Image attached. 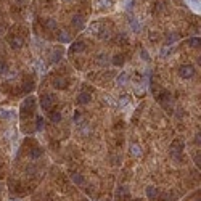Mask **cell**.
Segmentation results:
<instances>
[{
    "mask_svg": "<svg viewBox=\"0 0 201 201\" xmlns=\"http://www.w3.org/2000/svg\"><path fill=\"white\" fill-rule=\"evenodd\" d=\"M179 74L185 79H190V77L195 76V68H193L191 64H183V66H180V69H179Z\"/></svg>",
    "mask_w": 201,
    "mask_h": 201,
    "instance_id": "7a4b0ae2",
    "label": "cell"
},
{
    "mask_svg": "<svg viewBox=\"0 0 201 201\" xmlns=\"http://www.w3.org/2000/svg\"><path fill=\"white\" fill-rule=\"evenodd\" d=\"M73 180H74L76 183H82V182H84V177H81V174H74V175H73Z\"/></svg>",
    "mask_w": 201,
    "mask_h": 201,
    "instance_id": "7402d4cb",
    "label": "cell"
},
{
    "mask_svg": "<svg viewBox=\"0 0 201 201\" xmlns=\"http://www.w3.org/2000/svg\"><path fill=\"white\" fill-rule=\"evenodd\" d=\"M185 148V143L182 140H174L172 142V145H171V155L174 159L177 161H180V153H182V150Z\"/></svg>",
    "mask_w": 201,
    "mask_h": 201,
    "instance_id": "6da1fadb",
    "label": "cell"
},
{
    "mask_svg": "<svg viewBox=\"0 0 201 201\" xmlns=\"http://www.w3.org/2000/svg\"><path fill=\"white\" fill-rule=\"evenodd\" d=\"M147 196H148V199H156L158 190L155 188V187H148V188H147Z\"/></svg>",
    "mask_w": 201,
    "mask_h": 201,
    "instance_id": "9c48e42d",
    "label": "cell"
},
{
    "mask_svg": "<svg viewBox=\"0 0 201 201\" xmlns=\"http://www.w3.org/2000/svg\"><path fill=\"white\" fill-rule=\"evenodd\" d=\"M8 44H10V47H13V48H19V47L24 45V39L15 35V37H10V39H8Z\"/></svg>",
    "mask_w": 201,
    "mask_h": 201,
    "instance_id": "277c9868",
    "label": "cell"
},
{
    "mask_svg": "<svg viewBox=\"0 0 201 201\" xmlns=\"http://www.w3.org/2000/svg\"><path fill=\"white\" fill-rule=\"evenodd\" d=\"M0 118H13V113L5 111V110H0Z\"/></svg>",
    "mask_w": 201,
    "mask_h": 201,
    "instance_id": "44dd1931",
    "label": "cell"
},
{
    "mask_svg": "<svg viewBox=\"0 0 201 201\" xmlns=\"http://www.w3.org/2000/svg\"><path fill=\"white\" fill-rule=\"evenodd\" d=\"M60 58H61V52H58V53L53 52V53H52V61H58Z\"/></svg>",
    "mask_w": 201,
    "mask_h": 201,
    "instance_id": "d4e9b609",
    "label": "cell"
},
{
    "mask_svg": "<svg viewBox=\"0 0 201 201\" xmlns=\"http://www.w3.org/2000/svg\"><path fill=\"white\" fill-rule=\"evenodd\" d=\"M179 39V35L177 34H167V37H166V44H174V42Z\"/></svg>",
    "mask_w": 201,
    "mask_h": 201,
    "instance_id": "ac0fdd59",
    "label": "cell"
},
{
    "mask_svg": "<svg viewBox=\"0 0 201 201\" xmlns=\"http://www.w3.org/2000/svg\"><path fill=\"white\" fill-rule=\"evenodd\" d=\"M131 151H132V155H134V156H137V158H139V156H142V150H140V147H139V145H132V147H131Z\"/></svg>",
    "mask_w": 201,
    "mask_h": 201,
    "instance_id": "e0dca14e",
    "label": "cell"
},
{
    "mask_svg": "<svg viewBox=\"0 0 201 201\" xmlns=\"http://www.w3.org/2000/svg\"><path fill=\"white\" fill-rule=\"evenodd\" d=\"M32 89H34V84H32V81H31V82H26V84H24V90H26V92H31Z\"/></svg>",
    "mask_w": 201,
    "mask_h": 201,
    "instance_id": "cb8c5ba5",
    "label": "cell"
},
{
    "mask_svg": "<svg viewBox=\"0 0 201 201\" xmlns=\"http://www.w3.org/2000/svg\"><path fill=\"white\" fill-rule=\"evenodd\" d=\"M131 103V95H123L119 98V106H126Z\"/></svg>",
    "mask_w": 201,
    "mask_h": 201,
    "instance_id": "5bb4252c",
    "label": "cell"
},
{
    "mask_svg": "<svg viewBox=\"0 0 201 201\" xmlns=\"http://www.w3.org/2000/svg\"><path fill=\"white\" fill-rule=\"evenodd\" d=\"M142 56H143V58H145V60H150V55L145 52V50H142Z\"/></svg>",
    "mask_w": 201,
    "mask_h": 201,
    "instance_id": "4316f807",
    "label": "cell"
},
{
    "mask_svg": "<svg viewBox=\"0 0 201 201\" xmlns=\"http://www.w3.org/2000/svg\"><path fill=\"white\" fill-rule=\"evenodd\" d=\"M42 129H44V119L39 116L37 118V131H42Z\"/></svg>",
    "mask_w": 201,
    "mask_h": 201,
    "instance_id": "603a6c76",
    "label": "cell"
},
{
    "mask_svg": "<svg viewBox=\"0 0 201 201\" xmlns=\"http://www.w3.org/2000/svg\"><path fill=\"white\" fill-rule=\"evenodd\" d=\"M66 85H68V81L64 77H56L55 81H53V87L55 89H66Z\"/></svg>",
    "mask_w": 201,
    "mask_h": 201,
    "instance_id": "5b68a950",
    "label": "cell"
},
{
    "mask_svg": "<svg viewBox=\"0 0 201 201\" xmlns=\"http://www.w3.org/2000/svg\"><path fill=\"white\" fill-rule=\"evenodd\" d=\"M50 119H52V123H60L61 121V113L60 111H53L50 114Z\"/></svg>",
    "mask_w": 201,
    "mask_h": 201,
    "instance_id": "4fadbf2b",
    "label": "cell"
},
{
    "mask_svg": "<svg viewBox=\"0 0 201 201\" xmlns=\"http://www.w3.org/2000/svg\"><path fill=\"white\" fill-rule=\"evenodd\" d=\"M113 63L116 64V66H119V64H123V63H124V55H114Z\"/></svg>",
    "mask_w": 201,
    "mask_h": 201,
    "instance_id": "2e32d148",
    "label": "cell"
},
{
    "mask_svg": "<svg viewBox=\"0 0 201 201\" xmlns=\"http://www.w3.org/2000/svg\"><path fill=\"white\" fill-rule=\"evenodd\" d=\"M6 71H8V66H6V63L0 60V74H5Z\"/></svg>",
    "mask_w": 201,
    "mask_h": 201,
    "instance_id": "ffe728a7",
    "label": "cell"
},
{
    "mask_svg": "<svg viewBox=\"0 0 201 201\" xmlns=\"http://www.w3.org/2000/svg\"><path fill=\"white\" fill-rule=\"evenodd\" d=\"M40 106H42V110H52L53 97L52 95H44V97L40 98Z\"/></svg>",
    "mask_w": 201,
    "mask_h": 201,
    "instance_id": "3957f363",
    "label": "cell"
},
{
    "mask_svg": "<svg viewBox=\"0 0 201 201\" xmlns=\"http://www.w3.org/2000/svg\"><path fill=\"white\" fill-rule=\"evenodd\" d=\"M64 2H69V0H64Z\"/></svg>",
    "mask_w": 201,
    "mask_h": 201,
    "instance_id": "83f0119b",
    "label": "cell"
},
{
    "mask_svg": "<svg viewBox=\"0 0 201 201\" xmlns=\"http://www.w3.org/2000/svg\"><path fill=\"white\" fill-rule=\"evenodd\" d=\"M97 6H100V8H110V6H113V0H97Z\"/></svg>",
    "mask_w": 201,
    "mask_h": 201,
    "instance_id": "30bf717a",
    "label": "cell"
},
{
    "mask_svg": "<svg viewBox=\"0 0 201 201\" xmlns=\"http://www.w3.org/2000/svg\"><path fill=\"white\" fill-rule=\"evenodd\" d=\"M126 82H127V74H126V73H121V74L116 77V84H118V85H124Z\"/></svg>",
    "mask_w": 201,
    "mask_h": 201,
    "instance_id": "8fae6325",
    "label": "cell"
},
{
    "mask_svg": "<svg viewBox=\"0 0 201 201\" xmlns=\"http://www.w3.org/2000/svg\"><path fill=\"white\" fill-rule=\"evenodd\" d=\"M42 153H44V151H42L40 148H34L32 151H31V159H37V158L42 156Z\"/></svg>",
    "mask_w": 201,
    "mask_h": 201,
    "instance_id": "9a60e30c",
    "label": "cell"
},
{
    "mask_svg": "<svg viewBox=\"0 0 201 201\" xmlns=\"http://www.w3.org/2000/svg\"><path fill=\"white\" fill-rule=\"evenodd\" d=\"M58 40L60 42H69V34L66 31H60L58 32Z\"/></svg>",
    "mask_w": 201,
    "mask_h": 201,
    "instance_id": "7c38bea8",
    "label": "cell"
},
{
    "mask_svg": "<svg viewBox=\"0 0 201 201\" xmlns=\"http://www.w3.org/2000/svg\"><path fill=\"white\" fill-rule=\"evenodd\" d=\"M188 45H191V47H196V45H199V37H196V39H191V40L188 42Z\"/></svg>",
    "mask_w": 201,
    "mask_h": 201,
    "instance_id": "484cf974",
    "label": "cell"
},
{
    "mask_svg": "<svg viewBox=\"0 0 201 201\" xmlns=\"http://www.w3.org/2000/svg\"><path fill=\"white\" fill-rule=\"evenodd\" d=\"M45 26L48 27V29H56V21L55 19H47Z\"/></svg>",
    "mask_w": 201,
    "mask_h": 201,
    "instance_id": "d6986e66",
    "label": "cell"
},
{
    "mask_svg": "<svg viewBox=\"0 0 201 201\" xmlns=\"http://www.w3.org/2000/svg\"><path fill=\"white\" fill-rule=\"evenodd\" d=\"M71 23H73V26H76L77 29H81V27L84 26V18H82V15H74Z\"/></svg>",
    "mask_w": 201,
    "mask_h": 201,
    "instance_id": "ba28073f",
    "label": "cell"
},
{
    "mask_svg": "<svg viewBox=\"0 0 201 201\" xmlns=\"http://www.w3.org/2000/svg\"><path fill=\"white\" fill-rule=\"evenodd\" d=\"M84 50H85V44L81 42V40H77V42H74V44L71 45L69 52H84Z\"/></svg>",
    "mask_w": 201,
    "mask_h": 201,
    "instance_id": "8992f818",
    "label": "cell"
},
{
    "mask_svg": "<svg viewBox=\"0 0 201 201\" xmlns=\"http://www.w3.org/2000/svg\"><path fill=\"white\" fill-rule=\"evenodd\" d=\"M90 100H92L90 93H87V92H82L81 95H79V98H77V102L81 103V105H87V103H90Z\"/></svg>",
    "mask_w": 201,
    "mask_h": 201,
    "instance_id": "52a82bcc",
    "label": "cell"
}]
</instances>
